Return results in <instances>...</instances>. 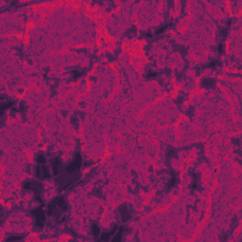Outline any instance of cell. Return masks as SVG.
<instances>
[{"instance_id": "obj_1", "label": "cell", "mask_w": 242, "mask_h": 242, "mask_svg": "<svg viewBox=\"0 0 242 242\" xmlns=\"http://www.w3.org/2000/svg\"><path fill=\"white\" fill-rule=\"evenodd\" d=\"M52 205H54L55 207H57L59 210L61 211V212H65L67 210V205L65 202H64V199L63 197H59L57 198L54 202H51Z\"/></svg>"}, {"instance_id": "obj_3", "label": "cell", "mask_w": 242, "mask_h": 242, "mask_svg": "<svg viewBox=\"0 0 242 242\" xmlns=\"http://www.w3.org/2000/svg\"><path fill=\"white\" fill-rule=\"evenodd\" d=\"M92 230H93V234L95 235L96 237H97L99 235V227L97 225V224H94L93 227H92Z\"/></svg>"}, {"instance_id": "obj_2", "label": "cell", "mask_w": 242, "mask_h": 242, "mask_svg": "<svg viewBox=\"0 0 242 242\" xmlns=\"http://www.w3.org/2000/svg\"><path fill=\"white\" fill-rule=\"evenodd\" d=\"M41 175H43V179L46 178H49V172H48V169L46 167H37V177L38 178H41Z\"/></svg>"}, {"instance_id": "obj_4", "label": "cell", "mask_w": 242, "mask_h": 242, "mask_svg": "<svg viewBox=\"0 0 242 242\" xmlns=\"http://www.w3.org/2000/svg\"><path fill=\"white\" fill-rule=\"evenodd\" d=\"M37 162L39 164H45L46 163V159H45V156L44 155H39L37 158Z\"/></svg>"}]
</instances>
